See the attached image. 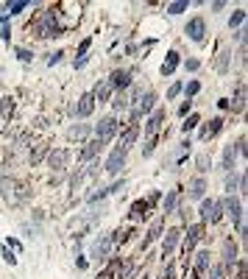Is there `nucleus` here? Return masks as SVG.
I'll return each mask as SVG.
<instances>
[{
  "mask_svg": "<svg viewBox=\"0 0 248 279\" xmlns=\"http://www.w3.org/2000/svg\"><path fill=\"white\" fill-rule=\"evenodd\" d=\"M234 262H237V246L231 243V240H226V243H223V265H226V268H234Z\"/></svg>",
  "mask_w": 248,
  "mask_h": 279,
  "instance_id": "14",
  "label": "nucleus"
},
{
  "mask_svg": "<svg viewBox=\"0 0 248 279\" xmlns=\"http://www.w3.org/2000/svg\"><path fill=\"white\" fill-rule=\"evenodd\" d=\"M209 265H212V254L206 251V249H201V251L195 254V274H204V271H209Z\"/></svg>",
  "mask_w": 248,
  "mask_h": 279,
  "instance_id": "17",
  "label": "nucleus"
},
{
  "mask_svg": "<svg viewBox=\"0 0 248 279\" xmlns=\"http://www.w3.org/2000/svg\"><path fill=\"white\" fill-rule=\"evenodd\" d=\"M109 95H111V84H109V79L98 81V87L92 89V98H95V104H98V101H109Z\"/></svg>",
  "mask_w": 248,
  "mask_h": 279,
  "instance_id": "15",
  "label": "nucleus"
},
{
  "mask_svg": "<svg viewBox=\"0 0 248 279\" xmlns=\"http://www.w3.org/2000/svg\"><path fill=\"white\" fill-rule=\"evenodd\" d=\"M184 9H187V3H170V6H167V11H170V14H181Z\"/></svg>",
  "mask_w": 248,
  "mask_h": 279,
  "instance_id": "33",
  "label": "nucleus"
},
{
  "mask_svg": "<svg viewBox=\"0 0 248 279\" xmlns=\"http://www.w3.org/2000/svg\"><path fill=\"white\" fill-rule=\"evenodd\" d=\"M156 198H159V195H151L148 201H134V204H131V218H134V221H142V218L148 215V209H151V204H154Z\"/></svg>",
  "mask_w": 248,
  "mask_h": 279,
  "instance_id": "9",
  "label": "nucleus"
},
{
  "mask_svg": "<svg viewBox=\"0 0 248 279\" xmlns=\"http://www.w3.org/2000/svg\"><path fill=\"white\" fill-rule=\"evenodd\" d=\"M67 159H70V151L64 148H56L48 154V165L53 167V170H64V165H67Z\"/></svg>",
  "mask_w": 248,
  "mask_h": 279,
  "instance_id": "6",
  "label": "nucleus"
},
{
  "mask_svg": "<svg viewBox=\"0 0 248 279\" xmlns=\"http://www.w3.org/2000/svg\"><path fill=\"white\" fill-rule=\"evenodd\" d=\"M3 260H6V262H11V265H14V262H17V257H14V254H11L9 249H3Z\"/></svg>",
  "mask_w": 248,
  "mask_h": 279,
  "instance_id": "40",
  "label": "nucleus"
},
{
  "mask_svg": "<svg viewBox=\"0 0 248 279\" xmlns=\"http://www.w3.org/2000/svg\"><path fill=\"white\" fill-rule=\"evenodd\" d=\"M142 279H148V277H142Z\"/></svg>",
  "mask_w": 248,
  "mask_h": 279,
  "instance_id": "45",
  "label": "nucleus"
},
{
  "mask_svg": "<svg viewBox=\"0 0 248 279\" xmlns=\"http://www.w3.org/2000/svg\"><path fill=\"white\" fill-rule=\"evenodd\" d=\"M0 36H3V42H9V39H11V28L6 26V28H3V34H0Z\"/></svg>",
  "mask_w": 248,
  "mask_h": 279,
  "instance_id": "42",
  "label": "nucleus"
},
{
  "mask_svg": "<svg viewBox=\"0 0 248 279\" xmlns=\"http://www.w3.org/2000/svg\"><path fill=\"white\" fill-rule=\"evenodd\" d=\"M109 84H111V89L117 87L120 92H123V89L131 87V76H129V73H123V70H114V73H111V79H109Z\"/></svg>",
  "mask_w": 248,
  "mask_h": 279,
  "instance_id": "11",
  "label": "nucleus"
},
{
  "mask_svg": "<svg viewBox=\"0 0 248 279\" xmlns=\"http://www.w3.org/2000/svg\"><path fill=\"white\" fill-rule=\"evenodd\" d=\"M26 6H28L26 0H17V3H6V11H9V14H17V11H23Z\"/></svg>",
  "mask_w": 248,
  "mask_h": 279,
  "instance_id": "31",
  "label": "nucleus"
},
{
  "mask_svg": "<svg viewBox=\"0 0 248 279\" xmlns=\"http://www.w3.org/2000/svg\"><path fill=\"white\" fill-rule=\"evenodd\" d=\"M198 167H201V170H206V167H209V157H206V154H201V157H198Z\"/></svg>",
  "mask_w": 248,
  "mask_h": 279,
  "instance_id": "38",
  "label": "nucleus"
},
{
  "mask_svg": "<svg viewBox=\"0 0 248 279\" xmlns=\"http://www.w3.org/2000/svg\"><path fill=\"white\" fill-rule=\"evenodd\" d=\"M176 67H179V53L170 51L167 53V59H165V64H162V76H173V70Z\"/></svg>",
  "mask_w": 248,
  "mask_h": 279,
  "instance_id": "23",
  "label": "nucleus"
},
{
  "mask_svg": "<svg viewBox=\"0 0 248 279\" xmlns=\"http://www.w3.org/2000/svg\"><path fill=\"white\" fill-rule=\"evenodd\" d=\"M179 92H181V84H173V87L167 89V101H173V98L179 95Z\"/></svg>",
  "mask_w": 248,
  "mask_h": 279,
  "instance_id": "36",
  "label": "nucleus"
},
{
  "mask_svg": "<svg viewBox=\"0 0 248 279\" xmlns=\"http://www.w3.org/2000/svg\"><path fill=\"white\" fill-rule=\"evenodd\" d=\"M243 20H246V11H243V9H237L234 14H231L229 26H231V28H237V26H243Z\"/></svg>",
  "mask_w": 248,
  "mask_h": 279,
  "instance_id": "29",
  "label": "nucleus"
},
{
  "mask_svg": "<svg viewBox=\"0 0 248 279\" xmlns=\"http://www.w3.org/2000/svg\"><path fill=\"white\" fill-rule=\"evenodd\" d=\"M234 157H237V148H234V142L231 145H226V151H223V170L226 173H231V167H234Z\"/></svg>",
  "mask_w": 248,
  "mask_h": 279,
  "instance_id": "21",
  "label": "nucleus"
},
{
  "mask_svg": "<svg viewBox=\"0 0 248 279\" xmlns=\"http://www.w3.org/2000/svg\"><path fill=\"white\" fill-rule=\"evenodd\" d=\"M48 154V145H36L34 151H31V165H36V162H42V157Z\"/></svg>",
  "mask_w": 248,
  "mask_h": 279,
  "instance_id": "26",
  "label": "nucleus"
},
{
  "mask_svg": "<svg viewBox=\"0 0 248 279\" xmlns=\"http://www.w3.org/2000/svg\"><path fill=\"white\" fill-rule=\"evenodd\" d=\"M17 59L20 61H31V53H28L26 48H20V51H17Z\"/></svg>",
  "mask_w": 248,
  "mask_h": 279,
  "instance_id": "39",
  "label": "nucleus"
},
{
  "mask_svg": "<svg viewBox=\"0 0 248 279\" xmlns=\"http://www.w3.org/2000/svg\"><path fill=\"white\" fill-rule=\"evenodd\" d=\"M220 129H223V117H215V120L209 123L204 131H201V140H206V137H212V134H218Z\"/></svg>",
  "mask_w": 248,
  "mask_h": 279,
  "instance_id": "25",
  "label": "nucleus"
},
{
  "mask_svg": "<svg viewBox=\"0 0 248 279\" xmlns=\"http://www.w3.org/2000/svg\"><path fill=\"white\" fill-rule=\"evenodd\" d=\"M220 201H212V198H204V204H201V221H212V223H218L220 221Z\"/></svg>",
  "mask_w": 248,
  "mask_h": 279,
  "instance_id": "4",
  "label": "nucleus"
},
{
  "mask_svg": "<svg viewBox=\"0 0 248 279\" xmlns=\"http://www.w3.org/2000/svg\"><path fill=\"white\" fill-rule=\"evenodd\" d=\"M229 61H231V53H229V51H223V53H220V59H218V70H220V73H226V70H229Z\"/></svg>",
  "mask_w": 248,
  "mask_h": 279,
  "instance_id": "28",
  "label": "nucleus"
},
{
  "mask_svg": "<svg viewBox=\"0 0 248 279\" xmlns=\"http://www.w3.org/2000/svg\"><path fill=\"white\" fill-rule=\"evenodd\" d=\"M179 201H181V190H170L167 193V198H165V212L170 215V212H176V207H179Z\"/></svg>",
  "mask_w": 248,
  "mask_h": 279,
  "instance_id": "22",
  "label": "nucleus"
},
{
  "mask_svg": "<svg viewBox=\"0 0 248 279\" xmlns=\"http://www.w3.org/2000/svg\"><path fill=\"white\" fill-rule=\"evenodd\" d=\"M14 109V101L11 98H3V104H0V114H9Z\"/></svg>",
  "mask_w": 248,
  "mask_h": 279,
  "instance_id": "32",
  "label": "nucleus"
},
{
  "mask_svg": "<svg viewBox=\"0 0 248 279\" xmlns=\"http://www.w3.org/2000/svg\"><path fill=\"white\" fill-rule=\"evenodd\" d=\"M123 165H126V148H120L117 145V148L109 154V159H106V165L103 167H106V173L109 176H117L120 170H123Z\"/></svg>",
  "mask_w": 248,
  "mask_h": 279,
  "instance_id": "3",
  "label": "nucleus"
},
{
  "mask_svg": "<svg viewBox=\"0 0 248 279\" xmlns=\"http://www.w3.org/2000/svg\"><path fill=\"white\" fill-rule=\"evenodd\" d=\"M109 246H111V237H98L92 246V257H98V260H103L106 254H109Z\"/></svg>",
  "mask_w": 248,
  "mask_h": 279,
  "instance_id": "18",
  "label": "nucleus"
},
{
  "mask_svg": "<svg viewBox=\"0 0 248 279\" xmlns=\"http://www.w3.org/2000/svg\"><path fill=\"white\" fill-rule=\"evenodd\" d=\"M137 137H139V126H137V123H131L129 129L123 131V137H120V148H129V145H134V142H137Z\"/></svg>",
  "mask_w": 248,
  "mask_h": 279,
  "instance_id": "13",
  "label": "nucleus"
},
{
  "mask_svg": "<svg viewBox=\"0 0 248 279\" xmlns=\"http://www.w3.org/2000/svg\"><path fill=\"white\" fill-rule=\"evenodd\" d=\"M101 140H89V142H86L84 145V151H81V154H78V159H81V162H86V159H92L95 154H98V151H101Z\"/></svg>",
  "mask_w": 248,
  "mask_h": 279,
  "instance_id": "20",
  "label": "nucleus"
},
{
  "mask_svg": "<svg viewBox=\"0 0 248 279\" xmlns=\"http://www.w3.org/2000/svg\"><path fill=\"white\" fill-rule=\"evenodd\" d=\"M179 240H181V229H167V235H165V240H162V254L165 257L179 246Z\"/></svg>",
  "mask_w": 248,
  "mask_h": 279,
  "instance_id": "10",
  "label": "nucleus"
},
{
  "mask_svg": "<svg viewBox=\"0 0 248 279\" xmlns=\"http://www.w3.org/2000/svg\"><path fill=\"white\" fill-rule=\"evenodd\" d=\"M162 120H165V109H156V112L148 117V123H145V134H156L159 126H162Z\"/></svg>",
  "mask_w": 248,
  "mask_h": 279,
  "instance_id": "16",
  "label": "nucleus"
},
{
  "mask_svg": "<svg viewBox=\"0 0 248 279\" xmlns=\"http://www.w3.org/2000/svg\"><path fill=\"white\" fill-rule=\"evenodd\" d=\"M198 89H201V84H198V81H190V84H187V101H190L193 95H195Z\"/></svg>",
  "mask_w": 248,
  "mask_h": 279,
  "instance_id": "34",
  "label": "nucleus"
},
{
  "mask_svg": "<svg viewBox=\"0 0 248 279\" xmlns=\"http://www.w3.org/2000/svg\"><path fill=\"white\" fill-rule=\"evenodd\" d=\"M212 279H226V277H223V268H220V265H215V268H212Z\"/></svg>",
  "mask_w": 248,
  "mask_h": 279,
  "instance_id": "41",
  "label": "nucleus"
},
{
  "mask_svg": "<svg viewBox=\"0 0 248 279\" xmlns=\"http://www.w3.org/2000/svg\"><path fill=\"white\" fill-rule=\"evenodd\" d=\"M204 237V226L201 223H195V226H190V232H187V237H184V254L190 257V251L195 249V243Z\"/></svg>",
  "mask_w": 248,
  "mask_h": 279,
  "instance_id": "7",
  "label": "nucleus"
},
{
  "mask_svg": "<svg viewBox=\"0 0 248 279\" xmlns=\"http://www.w3.org/2000/svg\"><path fill=\"white\" fill-rule=\"evenodd\" d=\"M36 36H42V39H48V36H59V23H56V11H45L42 17L36 20V26H34Z\"/></svg>",
  "mask_w": 248,
  "mask_h": 279,
  "instance_id": "1",
  "label": "nucleus"
},
{
  "mask_svg": "<svg viewBox=\"0 0 248 279\" xmlns=\"http://www.w3.org/2000/svg\"><path fill=\"white\" fill-rule=\"evenodd\" d=\"M187 112H190V101H187V104H181V106H179V114H187Z\"/></svg>",
  "mask_w": 248,
  "mask_h": 279,
  "instance_id": "44",
  "label": "nucleus"
},
{
  "mask_svg": "<svg viewBox=\"0 0 248 279\" xmlns=\"http://www.w3.org/2000/svg\"><path fill=\"white\" fill-rule=\"evenodd\" d=\"M187 36L193 39V42H204V36H206V23L201 17H193L187 23Z\"/></svg>",
  "mask_w": 248,
  "mask_h": 279,
  "instance_id": "5",
  "label": "nucleus"
},
{
  "mask_svg": "<svg viewBox=\"0 0 248 279\" xmlns=\"http://www.w3.org/2000/svg\"><path fill=\"white\" fill-rule=\"evenodd\" d=\"M117 134V117H101V123L95 126V140H101V142H109L111 137Z\"/></svg>",
  "mask_w": 248,
  "mask_h": 279,
  "instance_id": "2",
  "label": "nucleus"
},
{
  "mask_svg": "<svg viewBox=\"0 0 248 279\" xmlns=\"http://www.w3.org/2000/svg\"><path fill=\"white\" fill-rule=\"evenodd\" d=\"M92 109H95L92 92H86V95L78 98V104H76V114H78V117H89V114H92Z\"/></svg>",
  "mask_w": 248,
  "mask_h": 279,
  "instance_id": "8",
  "label": "nucleus"
},
{
  "mask_svg": "<svg viewBox=\"0 0 248 279\" xmlns=\"http://www.w3.org/2000/svg\"><path fill=\"white\" fill-rule=\"evenodd\" d=\"M204 193H206V179H204V176H195V179L190 182V198L201 201V198H204Z\"/></svg>",
  "mask_w": 248,
  "mask_h": 279,
  "instance_id": "12",
  "label": "nucleus"
},
{
  "mask_svg": "<svg viewBox=\"0 0 248 279\" xmlns=\"http://www.w3.org/2000/svg\"><path fill=\"white\" fill-rule=\"evenodd\" d=\"M184 67H187V70H198V59H190L187 64H184Z\"/></svg>",
  "mask_w": 248,
  "mask_h": 279,
  "instance_id": "43",
  "label": "nucleus"
},
{
  "mask_svg": "<svg viewBox=\"0 0 248 279\" xmlns=\"http://www.w3.org/2000/svg\"><path fill=\"white\" fill-rule=\"evenodd\" d=\"M111 104H114V109H126V106H129V92L123 89V92H120L114 101H111Z\"/></svg>",
  "mask_w": 248,
  "mask_h": 279,
  "instance_id": "27",
  "label": "nucleus"
},
{
  "mask_svg": "<svg viewBox=\"0 0 248 279\" xmlns=\"http://www.w3.org/2000/svg\"><path fill=\"white\" fill-rule=\"evenodd\" d=\"M195 123H198V114H190V120L184 123L181 129H184V131H193V129H195Z\"/></svg>",
  "mask_w": 248,
  "mask_h": 279,
  "instance_id": "35",
  "label": "nucleus"
},
{
  "mask_svg": "<svg viewBox=\"0 0 248 279\" xmlns=\"http://www.w3.org/2000/svg\"><path fill=\"white\" fill-rule=\"evenodd\" d=\"M162 226H165V221H162V218H156L154 223H151V229H148V235H145V246H148V243H154L156 237H162Z\"/></svg>",
  "mask_w": 248,
  "mask_h": 279,
  "instance_id": "24",
  "label": "nucleus"
},
{
  "mask_svg": "<svg viewBox=\"0 0 248 279\" xmlns=\"http://www.w3.org/2000/svg\"><path fill=\"white\" fill-rule=\"evenodd\" d=\"M86 131H89V129H86L84 123H78V126H73V129H70L67 134H70V140H76V137H84Z\"/></svg>",
  "mask_w": 248,
  "mask_h": 279,
  "instance_id": "30",
  "label": "nucleus"
},
{
  "mask_svg": "<svg viewBox=\"0 0 248 279\" xmlns=\"http://www.w3.org/2000/svg\"><path fill=\"white\" fill-rule=\"evenodd\" d=\"M220 207H226V209H229V215H231V221H240V218H243V207H240V201L234 198V195H229V198L223 201Z\"/></svg>",
  "mask_w": 248,
  "mask_h": 279,
  "instance_id": "19",
  "label": "nucleus"
},
{
  "mask_svg": "<svg viewBox=\"0 0 248 279\" xmlns=\"http://www.w3.org/2000/svg\"><path fill=\"white\" fill-rule=\"evenodd\" d=\"M95 279H114V268H106V271H101Z\"/></svg>",
  "mask_w": 248,
  "mask_h": 279,
  "instance_id": "37",
  "label": "nucleus"
}]
</instances>
